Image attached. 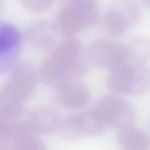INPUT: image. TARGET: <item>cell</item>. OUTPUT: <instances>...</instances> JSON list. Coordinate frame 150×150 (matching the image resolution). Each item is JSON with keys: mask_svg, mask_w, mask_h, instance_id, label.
<instances>
[{"mask_svg": "<svg viewBox=\"0 0 150 150\" xmlns=\"http://www.w3.org/2000/svg\"><path fill=\"white\" fill-rule=\"evenodd\" d=\"M129 61L111 69L107 85L113 92L124 95H137L149 89V69L143 62Z\"/></svg>", "mask_w": 150, "mask_h": 150, "instance_id": "obj_1", "label": "cell"}, {"mask_svg": "<svg viewBox=\"0 0 150 150\" xmlns=\"http://www.w3.org/2000/svg\"><path fill=\"white\" fill-rule=\"evenodd\" d=\"M84 54L90 64L111 70L131 60L128 46L105 38L97 39L91 43Z\"/></svg>", "mask_w": 150, "mask_h": 150, "instance_id": "obj_2", "label": "cell"}, {"mask_svg": "<svg viewBox=\"0 0 150 150\" xmlns=\"http://www.w3.org/2000/svg\"><path fill=\"white\" fill-rule=\"evenodd\" d=\"M92 109L107 127L118 130L133 125L136 117L134 109L129 102L111 95L101 97Z\"/></svg>", "mask_w": 150, "mask_h": 150, "instance_id": "obj_3", "label": "cell"}, {"mask_svg": "<svg viewBox=\"0 0 150 150\" xmlns=\"http://www.w3.org/2000/svg\"><path fill=\"white\" fill-rule=\"evenodd\" d=\"M107 127L93 109L68 115L63 120L64 133L69 139L73 142L83 137L100 135Z\"/></svg>", "mask_w": 150, "mask_h": 150, "instance_id": "obj_4", "label": "cell"}, {"mask_svg": "<svg viewBox=\"0 0 150 150\" xmlns=\"http://www.w3.org/2000/svg\"><path fill=\"white\" fill-rule=\"evenodd\" d=\"M60 97L63 106L75 110L87 105L90 101L91 95L87 86L76 79L63 83Z\"/></svg>", "mask_w": 150, "mask_h": 150, "instance_id": "obj_5", "label": "cell"}, {"mask_svg": "<svg viewBox=\"0 0 150 150\" xmlns=\"http://www.w3.org/2000/svg\"><path fill=\"white\" fill-rule=\"evenodd\" d=\"M117 140L122 150H149V134L134 125L119 130Z\"/></svg>", "mask_w": 150, "mask_h": 150, "instance_id": "obj_6", "label": "cell"}, {"mask_svg": "<svg viewBox=\"0 0 150 150\" xmlns=\"http://www.w3.org/2000/svg\"><path fill=\"white\" fill-rule=\"evenodd\" d=\"M57 18L62 31L68 38L73 37L86 29L79 15L71 7L63 6Z\"/></svg>", "mask_w": 150, "mask_h": 150, "instance_id": "obj_7", "label": "cell"}, {"mask_svg": "<svg viewBox=\"0 0 150 150\" xmlns=\"http://www.w3.org/2000/svg\"><path fill=\"white\" fill-rule=\"evenodd\" d=\"M109 9L119 15L129 26L135 24L140 18V8L134 0H114Z\"/></svg>", "mask_w": 150, "mask_h": 150, "instance_id": "obj_8", "label": "cell"}, {"mask_svg": "<svg viewBox=\"0 0 150 150\" xmlns=\"http://www.w3.org/2000/svg\"><path fill=\"white\" fill-rule=\"evenodd\" d=\"M103 19L105 27L114 37L122 35L130 27L120 15L110 9L104 15Z\"/></svg>", "mask_w": 150, "mask_h": 150, "instance_id": "obj_9", "label": "cell"}, {"mask_svg": "<svg viewBox=\"0 0 150 150\" xmlns=\"http://www.w3.org/2000/svg\"><path fill=\"white\" fill-rule=\"evenodd\" d=\"M19 39L18 32L13 26L4 24L0 26V53L16 45Z\"/></svg>", "mask_w": 150, "mask_h": 150, "instance_id": "obj_10", "label": "cell"}, {"mask_svg": "<svg viewBox=\"0 0 150 150\" xmlns=\"http://www.w3.org/2000/svg\"><path fill=\"white\" fill-rule=\"evenodd\" d=\"M21 150H45V147L41 142L33 140L25 144Z\"/></svg>", "mask_w": 150, "mask_h": 150, "instance_id": "obj_11", "label": "cell"}, {"mask_svg": "<svg viewBox=\"0 0 150 150\" xmlns=\"http://www.w3.org/2000/svg\"><path fill=\"white\" fill-rule=\"evenodd\" d=\"M141 1L144 4H145L146 6H149L150 0H141Z\"/></svg>", "mask_w": 150, "mask_h": 150, "instance_id": "obj_12", "label": "cell"}]
</instances>
